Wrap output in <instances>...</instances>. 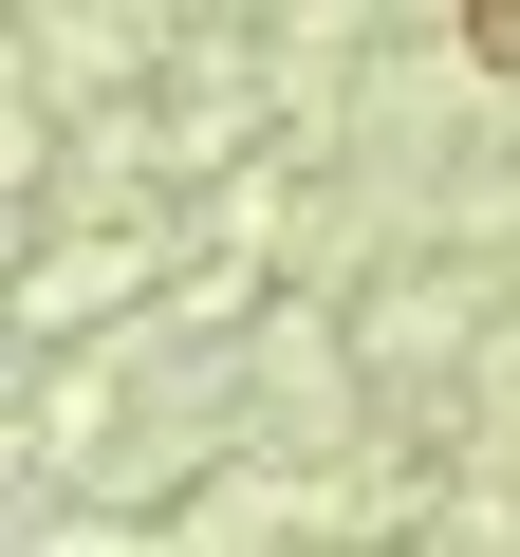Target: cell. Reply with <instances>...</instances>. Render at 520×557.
I'll return each instance as SVG.
<instances>
[{"label":"cell","mask_w":520,"mask_h":557,"mask_svg":"<svg viewBox=\"0 0 520 557\" xmlns=\"http://www.w3.org/2000/svg\"><path fill=\"white\" fill-rule=\"evenodd\" d=\"M465 57H483V75H520V0H465Z\"/></svg>","instance_id":"6da1fadb"}]
</instances>
